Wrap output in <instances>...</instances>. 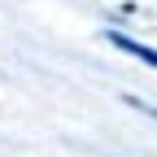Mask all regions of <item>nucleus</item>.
Here are the masks:
<instances>
[{
  "mask_svg": "<svg viewBox=\"0 0 157 157\" xmlns=\"http://www.w3.org/2000/svg\"><path fill=\"white\" fill-rule=\"evenodd\" d=\"M109 39H113V44L122 48V52H131V57H140L144 66H157V52H153V48H144V44H135V39H127V35H109Z\"/></svg>",
  "mask_w": 157,
  "mask_h": 157,
  "instance_id": "obj_1",
  "label": "nucleus"
}]
</instances>
